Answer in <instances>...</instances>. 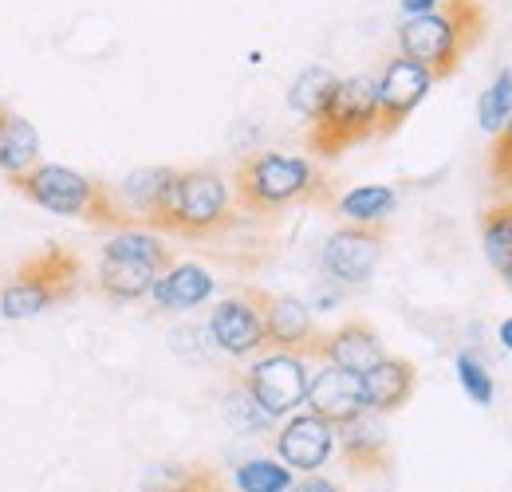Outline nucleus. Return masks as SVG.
I'll use <instances>...</instances> for the list:
<instances>
[{
    "mask_svg": "<svg viewBox=\"0 0 512 492\" xmlns=\"http://www.w3.org/2000/svg\"><path fill=\"white\" fill-rule=\"evenodd\" d=\"M394 205H398V197L390 185H359L335 201V213L347 217L351 225H371V221H386L394 213Z\"/></svg>",
    "mask_w": 512,
    "mask_h": 492,
    "instance_id": "nucleus-22",
    "label": "nucleus"
},
{
    "mask_svg": "<svg viewBox=\"0 0 512 492\" xmlns=\"http://www.w3.org/2000/svg\"><path fill=\"white\" fill-rule=\"evenodd\" d=\"M501 343L512 351V319H505V323H501Z\"/></svg>",
    "mask_w": 512,
    "mask_h": 492,
    "instance_id": "nucleus-31",
    "label": "nucleus"
},
{
    "mask_svg": "<svg viewBox=\"0 0 512 492\" xmlns=\"http://www.w3.org/2000/svg\"><path fill=\"white\" fill-rule=\"evenodd\" d=\"M457 378H461L465 394H469L477 406H489V402H493V378H489V370L481 367L473 355H457Z\"/></svg>",
    "mask_w": 512,
    "mask_h": 492,
    "instance_id": "nucleus-28",
    "label": "nucleus"
},
{
    "mask_svg": "<svg viewBox=\"0 0 512 492\" xmlns=\"http://www.w3.org/2000/svg\"><path fill=\"white\" fill-rule=\"evenodd\" d=\"M386 221H371V225H343L327 237L320 252L323 272L339 284H367L383 260L386 248Z\"/></svg>",
    "mask_w": 512,
    "mask_h": 492,
    "instance_id": "nucleus-9",
    "label": "nucleus"
},
{
    "mask_svg": "<svg viewBox=\"0 0 512 492\" xmlns=\"http://www.w3.org/2000/svg\"><path fill=\"white\" fill-rule=\"evenodd\" d=\"M481 248L489 256V264L505 276V284L512 288V197L493 201L481 213Z\"/></svg>",
    "mask_w": 512,
    "mask_h": 492,
    "instance_id": "nucleus-20",
    "label": "nucleus"
},
{
    "mask_svg": "<svg viewBox=\"0 0 512 492\" xmlns=\"http://www.w3.org/2000/svg\"><path fill=\"white\" fill-rule=\"evenodd\" d=\"M304 402H308V410L316 418L331 422V426H343L347 418H355L363 410V378L351 374V370L323 363L308 378V398Z\"/></svg>",
    "mask_w": 512,
    "mask_h": 492,
    "instance_id": "nucleus-16",
    "label": "nucleus"
},
{
    "mask_svg": "<svg viewBox=\"0 0 512 492\" xmlns=\"http://www.w3.org/2000/svg\"><path fill=\"white\" fill-rule=\"evenodd\" d=\"M308 359L343 367V370H351V374H367L375 363L386 359V347H383V339H379V331H375L367 319H347L343 327L316 335Z\"/></svg>",
    "mask_w": 512,
    "mask_h": 492,
    "instance_id": "nucleus-13",
    "label": "nucleus"
},
{
    "mask_svg": "<svg viewBox=\"0 0 512 492\" xmlns=\"http://www.w3.org/2000/svg\"><path fill=\"white\" fill-rule=\"evenodd\" d=\"M489 16L481 0H442L422 16H406L398 28V52L430 71L434 83L453 79L465 56L485 40Z\"/></svg>",
    "mask_w": 512,
    "mask_h": 492,
    "instance_id": "nucleus-1",
    "label": "nucleus"
},
{
    "mask_svg": "<svg viewBox=\"0 0 512 492\" xmlns=\"http://www.w3.org/2000/svg\"><path fill=\"white\" fill-rule=\"evenodd\" d=\"M323 178L308 158L280 150H256L233 174V201L253 217H276L300 201H320Z\"/></svg>",
    "mask_w": 512,
    "mask_h": 492,
    "instance_id": "nucleus-4",
    "label": "nucleus"
},
{
    "mask_svg": "<svg viewBox=\"0 0 512 492\" xmlns=\"http://www.w3.org/2000/svg\"><path fill=\"white\" fill-rule=\"evenodd\" d=\"M260 296H264V288H237L233 296H225L213 315H209V335H213V343L225 351V355H233V359H249L256 355L260 347H268L264 343V311H260Z\"/></svg>",
    "mask_w": 512,
    "mask_h": 492,
    "instance_id": "nucleus-10",
    "label": "nucleus"
},
{
    "mask_svg": "<svg viewBox=\"0 0 512 492\" xmlns=\"http://www.w3.org/2000/svg\"><path fill=\"white\" fill-rule=\"evenodd\" d=\"M174 174H178V170H170V166L134 170L127 182L115 189V193H119V201L127 205V213L138 221V225H146V217H150V213H154V205L162 201V193H166V185H170Z\"/></svg>",
    "mask_w": 512,
    "mask_h": 492,
    "instance_id": "nucleus-21",
    "label": "nucleus"
},
{
    "mask_svg": "<svg viewBox=\"0 0 512 492\" xmlns=\"http://www.w3.org/2000/svg\"><path fill=\"white\" fill-rule=\"evenodd\" d=\"M296 485L292 481V469L284 461H268V457H256L237 465V489L241 492H288Z\"/></svg>",
    "mask_w": 512,
    "mask_h": 492,
    "instance_id": "nucleus-25",
    "label": "nucleus"
},
{
    "mask_svg": "<svg viewBox=\"0 0 512 492\" xmlns=\"http://www.w3.org/2000/svg\"><path fill=\"white\" fill-rule=\"evenodd\" d=\"M12 189H20L28 201H36L40 209L56 213V217H75V221H87V225H99V229H138V221L127 213V205L119 201L115 189H107L103 182L79 174V170H67V166H52V162H36L28 174L20 178H8Z\"/></svg>",
    "mask_w": 512,
    "mask_h": 492,
    "instance_id": "nucleus-3",
    "label": "nucleus"
},
{
    "mask_svg": "<svg viewBox=\"0 0 512 492\" xmlns=\"http://www.w3.org/2000/svg\"><path fill=\"white\" fill-rule=\"evenodd\" d=\"M509 115H512V71H501V75L489 83V91L481 95L477 119H481V126H485L489 134H497L501 126L509 123Z\"/></svg>",
    "mask_w": 512,
    "mask_h": 492,
    "instance_id": "nucleus-26",
    "label": "nucleus"
},
{
    "mask_svg": "<svg viewBox=\"0 0 512 492\" xmlns=\"http://www.w3.org/2000/svg\"><path fill=\"white\" fill-rule=\"evenodd\" d=\"M335 83H339V75H335V71H327V67H320V63L304 67V71L296 75L292 91H288V107H292V111H300L304 119H316V115H320V107L327 103V95L335 91Z\"/></svg>",
    "mask_w": 512,
    "mask_h": 492,
    "instance_id": "nucleus-23",
    "label": "nucleus"
},
{
    "mask_svg": "<svg viewBox=\"0 0 512 492\" xmlns=\"http://www.w3.org/2000/svg\"><path fill=\"white\" fill-rule=\"evenodd\" d=\"M308 359L292 355V351H272L264 359H256L245 374V390L253 394V402L268 418H288L304 406L308 398Z\"/></svg>",
    "mask_w": 512,
    "mask_h": 492,
    "instance_id": "nucleus-8",
    "label": "nucleus"
},
{
    "mask_svg": "<svg viewBox=\"0 0 512 492\" xmlns=\"http://www.w3.org/2000/svg\"><path fill=\"white\" fill-rule=\"evenodd\" d=\"M288 492H343L335 481H327V477H308V481H300V485H292Z\"/></svg>",
    "mask_w": 512,
    "mask_h": 492,
    "instance_id": "nucleus-29",
    "label": "nucleus"
},
{
    "mask_svg": "<svg viewBox=\"0 0 512 492\" xmlns=\"http://www.w3.org/2000/svg\"><path fill=\"white\" fill-rule=\"evenodd\" d=\"M276 453L288 469L296 473H316L327 465V457L335 453V426L316 418L312 410L304 414H292L288 426L276 437Z\"/></svg>",
    "mask_w": 512,
    "mask_h": 492,
    "instance_id": "nucleus-15",
    "label": "nucleus"
},
{
    "mask_svg": "<svg viewBox=\"0 0 512 492\" xmlns=\"http://www.w3.org/2000/svg\"><path fill=\"white\" fill-rule=\"evenodd\" d=\"M146 492H225L221 477L205 465H174V469H158Z\"/></svg>",
    "mask_w": 512,
    "mask_h": 492,
    "instance_id": "nucleus-24",
    "label": "nucleus"
},
{
    "mask_svg": "<svg viewBox=\"0 0 512 492\" xmlns=\"http://www.w3.org/2000/svg\"><path fill=\"white\" fill-rule=\"evenodd\" d=\"M40 162V134L24 115L0 103V174L20 178Z\"/></svg>",
    "mask_w": 512,
    "mask_h": 492,
    "instance_id": "nucleus-19",
    "label": "nucleus"
},
{
    "mask_svg": "<svg viewBox=\"0 0 512 492\" xmlns=\"http://www.w3.org/2000/svg\"><path fill=\"white\" fill-rule=\"evenodd\" d=\"M260 311H264V343L272 351H292V355H304L312 351L316 343V319H312V308L296 296H272L264 292L260 296Z\"/></svg>",
    "mask_w": 512,
    "mask_h": 492,
    "instance_id": "nucleus-14",
    "label": "nucleus"
},
{
    "mask_svg": "<svg viewBox=\"0 0 512 492\" xmlns=\"http://www.w3.org/2000/svg\"><path fill=\"white\" fill-rule=\"evenodd\" d=\"M359 378H363V406L383 418L402 410L418 390V367L410 359H394V355H386L383 363H375Z\"/></svg>",
    "mask_w": 512,
    "mask_h": 492,
    "instance_id": "nucleus-17",
    "label": "nucleus"
},
{
    "mask_svg": "<svg viewBox=\"0 0 512 492\" xmlns=\"http://www.w3.org/2000/svg\"><path fill=\"white\" fill-rule=\"evenodd\" d=\"M434 79L426 67H418L414 60H406L402 52L390 56L383 63V75L375 79V91H379V138H390L398 126L406 123L418 103L430 95Z\"/></svg>",
    "mask_w": 512,
    "mask_h": 492,
    "instance_id": "nucleus-11",
    "label": "nucleus"
},
{
    "mask_svg": "<svg viewBox=\"0 0 512 492\" xmlns=\"http://www.w3.org/2000/svg\"><path fill=\"white\" fill-rule=\"evenodd\" d=\"M174 264V252L162 237L146 233V229H123L115 233L103 260H99V288L107 300L115 304H134V300H150L154 280Z\"/></svg>",
    "mask_w": 512,
    "mask_h": 492,
    "instance_id": "nucleus-7",
    "label": "nucleus"
},
{
    "mask_svg": "<svg viewBox=\"0 0 512 492\" xmlns=\"http://www.w3.org/2000/svg\"><path fill=\"white\" fill-rule=\"evenodd\" d=\"M217 280L201 268V264H170L154 288H150V304L162 311H190L197 304H205L213 296Z\"/></svg>",
    "mask_w": 512,
    "mask_h": 492,
    "instance_id": "nucleus-18",
    "label": "nucleus"
},
{
    "mask_svg": "<svg viewBox=\"0 0 512 492\" xmlns=\"http://www.w3.org/2000/svg\"><path fill=\"white\" fill-rule=\"evenodd\" d=\"M398 4H402V12H406V16H422V12L438 8L442 0H398Z\"/></svg>",
    "mask_w": 512,
    "mask_h": 492,
    "instance_id": "nucleus-30",
    "label": "nucleus"
},
{
    "mask_svg": "<svg viewBox=\"0 0 512 492\" xmlns=\"http://www.w3.org/2000/svg\"><path fill=\"white\" fill-rule=\"evenodd\" d=\"M308 150L316 158H339L351 146L379 134V91L371 75L339 79L316 119H308Z\"/></svg>",
    "mask_w": 512,
    "mask_h": 492,
    "instance_id": "nucleus-5",
    "label": "nucleus"
},
{
    "mask_svg": "<svg viewBox=\"0 0 512 492\" xmlns=\"http://www.w3.org/2000/svg\"><path fill=\"white\" fill-rule=\"evenodd\" d=\"M237 225L233 189L217 170H178L154 213L146 217V229L174 233L182 241H213Z\"/></svg>",
    "mask_w": 512,
    "mask_h": 492,
    "instance_id": "nucleus-2",
    "label": "nucleus"
},
{
    "mask_svg": "<svg viewBox=\"0 0 512 492\" xmlns=\"http://www.w3.org/2000/svg\"><path fill=\"white\" fill-rule=\"evenodd\" d=\"M335 445L343 465L355 477H383L394 465V449H390V433L383 426V414L375 410H359L355 418H347L343 426H335Z\"/></svg>",
    "mask_w": 512,
    "mask_h": 492,
    "instance_id": "nucleus-12",
    "label": "nucleus"
},
{
    "mask_svg": "<svg viewBox=\"0 0 512 492\" xmlns=\"http://www.w3.org/2000/svg\"><path fill=\"white\" fill-rule=\"evenodd\" d=\"M489 178H493L501 197H509L512 193V115H509V123L493 134V142H489Z\"/></svg>",
    "mask_w": 512,
    "mask_h": 492,
    "instance_id": "nucleus-27",
    "label": "nucleus"
},
{
    "mask_svg": "<svg viewBox=\"0 0 512 492\" xmlns=\"http://www.w3.org/2000/svg\"><path fill=\"white\" fill-rule=\"evenodd\" d=\"M83 264L64 245L40 248L0 284V315L4 319H32L40 311L60 308L75 296Z\"/></svg>",
    "mask_w": 512,
    "mask_h": 492,
    "instance_id": "nucleus-6",
    "label": "nucleus"
}]
</instances>
